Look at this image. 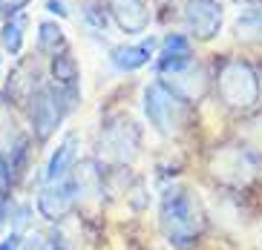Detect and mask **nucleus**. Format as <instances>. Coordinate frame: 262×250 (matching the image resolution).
I'll use <instances>...</instances> for the list:
<instances>
[{
  "mask_svg": "<svg viewBox=\"0 0 262 250\" xmlns=\"http://www.w3.org/2000/svg\"><path fill=\"white\" fill-rule=\"evenodd\" d=\"M144 112L162 135H179L187 124V104L176 92L167 89V83L153 81L144 89Z\"/></svg>",
  "mask_w": 262,
  "mask_h": 250,
  "instance_id": "obj_3",
  "label": "nucleus"
},
{
  "mask_svg": "<svg viewBox=\"0 0 262 250\" xmlns=\"http://www.w3.org/2000/svg\"><path fill=\"white\" fill-rule=\"evenodd\" d=\"M26 221H29V207H17V216H15V233L24 228Z\"/></svg>",
  "mask_w": 262,
  "mask_h": 250,
  "instance_id": "obj_22",
  "label": "nucleus"
},
{
  "mask_svg": "<svg viewBox=\"0 0 262 250\" xmlns=\"http://www.w3.org/2000/svg\"><path fill=\"white\" fill-rule=\"evenodd\" d=\"M210 170L219 181L233 184V187H245L262 173V158L256 152H251L248 147L233 144V147H222L213 152L210 158Z\"/></svg>",
  "mask_w": 262,
  "mask_h": 250,
  "instance_id": "obj_6",
  "label": "nucleus"
},
{
  "mask_svg": "<svg viewBox=\"0 0 262 250\" xmlns=\"http://www.w3.org/2000/svg\"><path fill=\"white\" fill-rule=\"evenodd\" d=\"M26 15H15L9 17L6 23H3V29H0V43H3V49H6L9 55H20V49H24V35H26Z\"/></svg>",
  "mask_w": 262,
  "mask_h": 250,
  "instance_id": "obj_13",
  "label": "nucleus"
},
{
  "mask_svg": "<svg viewBox=\"0 0 262 250\" xmlns=\"http://www.w3.org/2000/svg\"><path fill=\"white\" fill-rule=\"evenodd\" d=\"M182 20L196 40H210L222 32V6L219 0H187Z\"/></svg>",
  "mask_w": 262,
  "mask_h": 250,
  "instance_id": "obj_7",
  "label": "nucleus"
},
{
  "mask_svg": "<svg viewBox=\"0 0 262 250\" xmlns=\"http://www.w3.org/2000/svg\"><path fill=\"white\" fill-rule=\"evenodd\" d=\"M9 181H12V167H9L6 155L0 150V184H9Z\"/></svg>",
  "mask_w": 262,
  "mask_h": 250,
  "instance_id": "obj_19",
  "label": "nucleus"
},
{
  "mask_svg": "<svg viewBox=\"0 0 262 250\" xmlns=\"http://www.w3.org/2000/svg\"><path fill=\"white\" fill-rule=\"evenodd\" d=\"M3 216H6V207H3V201H0V224H3Z\"/></svg>",
  "mask_w": 262,
  "mask_h": 250,
  "instance_id": "obj_23",
  "label": "nucleus"
},
{
  "mask_svg": "<svg viewBox=\"0 0 262 250\" xmlns=\"http://www.w3.org/2000/svg\"><path fill=\"white\" fill-rule=\"evenodd\" d=\"M153 52H156V38H147L141 46H116L110 52V63L118 72H136L153 58Z\"/></svg>",
  "mask_w": 262,
  "mask_h": 250,
  "instance_id": "obj_11",
  "label": "nucleus"
},
{
  "mask_svg": "<svg viewBox=\"0 0 262 250\" xmlns=\"http://www.w3.org/2000/svg\"><path fill=\"white\" fill-rule=\"evenodd\" d=\"M141 129L130 115H113L104 121L98 135V152L110 164H130L139 152Z\"/></svg>",
  "mask_w": 262,
  "mask_h": 250,
  "instance_id": "obj_4",
  "label": "nucleus"
},
{
  "mask_svg": "<svg viewBox=\"0 0 262 250\" xmlns=\"http://www.w3.org/2000/svg\"><path fill=\"white\" fill-rule=\"evenodd\" d=\"M78 104V92H67L61 86H49V89H38L32 95V104H29V121L32 129L40 141L55 135V129L61 127L63 115L75 109Z\"/></svg>",
  "mask_w": 262,
  "mask_h": 250,
  "instance_id": "obj_2",
  "label": "nucleus"
},
{
  "mask_svg": "<svg viewBox=\"0 0 262 250\" xmlns=\"http://www.w3.org/2000/svg\"><path fill=\"white\" fill-rule=\"evenodd\" d=\"M259 75L245 61H228L219 69V98L231 109H251L259 104Z\"/></svg>",
  "mask_w": 262,
  "mask_h": 250,
  "instance_id": "obj_5",
  "label": "nucleus"
},
{
  "mask_svg": "<svg viewBox=\"0 0 262 250\" xmlns=\"http://www.w3.org/2000/svg\"><path fill=\"white\" fill-rule=\"evenodd\" d=\"M107 12L124 35H141L150 26V9L144 0H107Z\"/></svg>",
  "mask_w": 262,
  "mask_h": 250,
  "instance_id": "obj_9",
  "label": "nucleus"
},
{
  "mask_svg": "<svg viewBox=\"0 0 262 250\" xmlns=\"http://www.w3.org/2000/svg\"><path fill=\"white\" fill-rule=\"evenodd\" d=\"M159 52H162L164 61H185V58H193L190 40H187V35H182V32H170V35H164Z\"/></svg>",
  "mask_w": 262,
  "mask_h": 250,
  "instance_id": "obj_15",
  "label": "nucleus"
},
{
  "mask_svg": "<svg viewBox=\"0 0 262 250\" xmlns=\"http://www.w3.org/2000/svg\"><path fill=\"white\" fill-rule=\"evenodd\" d=\"M20 242H24V239H20V233H12L9 239H3V242H0V250H17V247H20Z\"/></svg>",
  "mask_w": 262,
  "mask_h": 250,
  "instance_id": "obj_21",
  "label": "nucleus"
},
{
  "mask_svg": "<svg viewBox=\"0 0 262 250\" xmlns=\"http://www.w3.org/2000/svg\"><path fill=\"white\" fill-rule=\"evenodd\" d=\"M75 158H78V135H75V132H70V135L58 144V150L52 152V158H49L47 170H43L47 184L67 178V175H70V170L75 167Z\"/></svg>",
  "mask_w": 262,
  "mask_h": 250,
  "instance_id": "obj_10",
  "label": "nucleus"
},
{
  "mask_svg": "<svg viewBox=\"0 0 262 250\" xmlns=\"http://www.w3.org/2000/svg\"><path fill=\"white\" fill-rule=\"evenodd\" d=\"M75 198H78V187H75V181H72V175H67L61 181L47 184V187L38 193V210L47 221H58L72 210Z\"/></svg>",
  "mask_w": 262,
  "mask_h": 250,
  "instance_id": "obj_8",
  "label": "nucleus"
},
{
  "mask_svg": "<svg viewBox=\"0 0 262 250\" xmlns=\"http://www.w3.org/2000/svg\"><path fill=\"white\" fill-rule=\"evenodd\" d=\"M162 230L173 247H193L205 233V210L187 187H167L162 196Z\"/></svg>",
  "mask_w": 262,
  "mask_h": 250,
  "instance_id": "obj_1",
  "label": "nucleus"
},
{
  "mask_svg": "<svg viewBox=\"0 0 262 250\" xmlns=\"http://www.w3.org/2000/svg\"><path fill=\"white\" fill-rule=\"evenodd\" d=\"M47 9L52 12V15H58V17H67V15H70V9L63 6V0H47Z\"/></svg>",
  "mask_w": 262,
  "mask_h": 250,
  "instance_id": "obj_20",
  "label": "nucleus"
},
{
  "mask_svg": "<svg viewBox=\"0 0 262 250\" xmlns=\"http://www.w3.org/2000/svg\"><path fill=\"white\" fill-rule=\"evenodd\" d=\"M52 81H55V86H61V89H67V92H78V63L70 52L55 55Z\"/></svg>",
  "mask_w": 262,
  "mask_h": 250,
  "instance_id": "obj_12",
  "label": "nucleus"
},
{
  "mask_svg": "<svg viewBox=\"0 0 262 250\" xmlns=\"http://www.w3.org/2000/svg\"><path fill=\"white\" fill-rule=\"evenodd\" d=\"M38 46L40 52L47 55H61L67 52V38H63V29L52 20H43L38 26Z\"/></svg>",
  "mask_w": 262,
  "mask_h": 250,
  "instance_id": "obj_14",
  "label": "nucleus"
},
{
  "mask_svg": "<svg viewBox=\"0 0 262 250\" xmlns=\"http://www.w3.org/2000/svg\"><path fill=\"white\" fill-rule=\"evenodd\" d=\"M81 23H84L86 29H93V32H110L107 12H104V6H98V3L81 6Z\"/></svg>",
  "mask_w": 262,
  "mask_h": 250,
  "instance_id": "obj_16",
  "label": "nucleus"
},
{
  "mask_svg": "<svg viewBox=\"0 0 262 250\" xmlns=\"http://www.w3.org/2000/svg\"><path fill=\"white\" fill-rule=\"evenodd\" d=\"M236 29L242 32H262V6H248L242 15L236 17Z\"/></svg>",
  "mask_w": 262,
  "mask_h": 250,
  "instance_id": "obj_17",
  "label": "nucleus"
},
{
  "mask_svg": "<svg viewBox=\"0 0 262 250\" xmlns=\"http://www.w3.org/2000/svg\"><path fill=\"white\" fill-rule=\"evenodd\" d=\"M29 3H32V0H0V12L9 15V17H15V15H20Z\"/></svg>",
  "mask_w": 262,
  "mask_h": 250,
  "instance_id": "obj_18",
  "label": "nucleus"
}]
</instances>
